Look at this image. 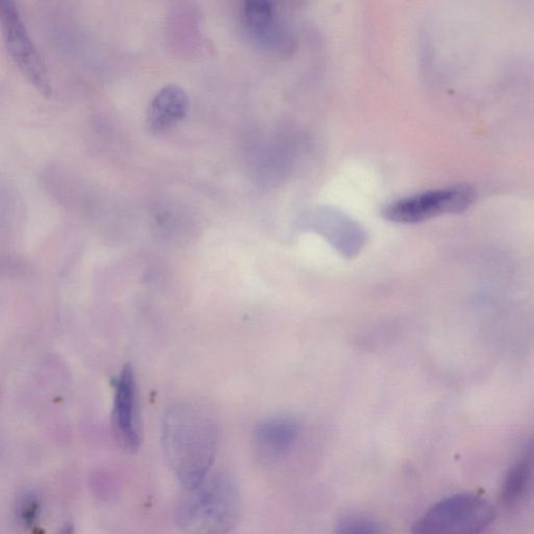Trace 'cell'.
I'll return each mask as SVG.
<instances>
[{
  "instance_id": "3957f363",
  "label": "cell",
  "mask_w": 534,
  "mask_h": 534,
  "mask_svg": "<svg viewBox=\"0 0 534 534\" xmlns=\"http://www.w3.org/2000/svg\"><path fill=\"white\" fill-rule=\"evenodd\" d=\"M496 511L487 499L474 494H457L442 499L413 525L418 534H476L494 522Z\"/></svg>"
},
{
  "instance_id": "6da1fadb",
  "label": "cell",
  "mask_w": 534,
  "mask_h": 534,
  "mask_svg": "<svg viewBox=\"0 0 534 534\" xmlns=\"http://www.w3.org/2000/svg\"><path fill=\"white\" fill-rule=\"evenodd\" d=\"M162 445L178 481L187 490L196 489L210 475L217 457V420L196 402L173 404L163 417Z\"/></svg>"
},
{
  "instance_id": "5b68a950",
  "label": "cell",
  "mask_w": 534,
  "mask_h": 534,
  "mask_svg": "<svg viewBox=\"0 0 534 534\" xmlns=\"http://www.w3.org/2000/svg\"><path fill=\"white\" fill-rule=\"evenodd\" d=\"M5 43L14 63L41 94L53 92L50 73L26 30L15 0H0Z\"/></svg>"
},
{
  "instance_id": "7c38bea8",
  "label": "cell",
  "mask_w": 534,
  "mask_h": 534,
  "mask_svg": "<svg viewBox=\"0 0 534 534\" xmlns=\"http://www.w3.org/2000/svg\"><path fill=\"white\" fill-rule=\"evenodd\" d=\"M335 529L338 533L374 534L383 532L377 522L370 518L357 515V513L345 515L339 519Z\"/></svg>"
},
{
  "instance_id": "7a4b0ae2",
  "label": "cell",
  "mask_w": 534,
  "mask_h": 534,
  "mask_svg": "<svg viewBox=\"0 0 534 534\" xmlns=\"http://www.w3.org/2000/svg\"><path fill=\"white\" fill-rule=\"evenodd\" d=\"M178 505L176 522L187 532L228 533L238 525L241 499L230 475H209Z\"/></svg>"
},
{
  "instance_id": "30bf717a",
  "label": "cell",
  "mask_w": 534,
  "mask_h": 534,
  "mask_svg": "<svg viewBox=\"0 0 534 534\" xmlns=\"http://www.w3.org/2000/svg\"><path fill=\"white\" fill-rule=\"evenodd\" d=\"M534 484V434L527 442L506 474L501 490V501L506 509L515 510L525 500Z\"/></svg>"
},
{
  "instance_id": "8fae6325",
  "label": "cell",
  "mask_w": 534,
  "mask_h": 534,
  "mask_svg": "<svg viewBox=\"0 0 534 534\" xmlns=\"http://www.w3.org/2000/svg\"><path fill=\"white\" fill-rule=\"evenodd\" d=\"M43 513V502L37 491L26 490L17 498L15 517L24 529L34 530L39 524Z\"/></svg>"
},
{
  "instance_id": "277c9868",
  "label": "cell",
  "mask_w": 534,
  "mask_h": 534,
  "mask_svg": "<svg viewBox=\"0 0 534 534\" xmlns=\"http://www.w3.org/2000/svg\"><path fill=\"white\" fill-rule=\"evenodd\" d=\"M474 187L460 185L428 191L388 205L384 217L393 223L418 224L443 214L461 213L475 203Z\"/></svg>"
},
{
  "instance_id": "ba28073f",
  "label": "cell",
  "mask_w": 534,
  "mask_h": 534,
  "mask_svg": "<svg viewBox=\"0 0 534 534\" xmlns=\"http://www.w3.org/2000/svg\"><path fill=\"white\" fill-rule=\"evenodd\" d=\"M300 426L286 415L267 418L254 429V443L260 459L267 461L281 460L299 438Z\"/></svg>"
},
{
  "instance_id": "8992f818",
  "label": "cell",
  "mask_w": 534,
  "mask_h": 534,
  "mask_svg": "<svg viewBox=\"0 0 534 534\" xmlns=\"http://www.w3.org/2000/svg\"><path fill=\"white\" fill-rule=\"evenodd\" d=\"M241 18L248 36L262 50L277 54L294 50L293 36L281 23L274 0H241Z\"/></svg>"
},
{
  "instance_id": "52a82bcc",
  "label": "cell",
  "mask_w": 534,
  "mask_h": 534,
  "mask_svg": "<svg viewBox=\"0 0 534 534\" xmlns=\"http://www.w3.org/2000/svg\"><path fill=\"white\" fill-rule=\"evenodd\" d=\"M114 425L122 449L131 454L137 452L141 445V435L138 417L137 383L131 365L123 367L117 380Z\"/></svg>"
},
{
  "instance_id": "9c48e42d",
  "label": "cell",
  "mask_w": 534,
  "mask_h": 534,
  "mask_svg": "<svg viewBox=\"0 0 534 534\" xmlns=\"http://www.w3.org/2000/svg\"><path fill=\"white\" fill-rule=\"evenodd\" d=\"M190 101L182 87L168 85L151 100L148 110L149 128L156 133L168 131L185 120Z\"/></svg>"
}]
</instances>
